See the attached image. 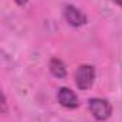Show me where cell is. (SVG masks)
<instances>
[{
    "label": "cell",
    "mask_w": 122,
    "mask_h": 122,
    "mask_svg": "<svg viewBox=\"0 0 122 122\" xmlns=\"http://www.w3.org/2000/svg\"><path fill=\"white\" fill-rule=\"evenodd\" d=\"M95 79H96V71L92 65H88V63L78 66L75 71V75H73L75 85L79 91L91 89L95 83Z\"/></svg>",
    "instance_id": "6da1fadb"
},
{
    "label": "cell",
    "mask_w": 122,
    "mask_h": 122,
    "mask_svg": "<svg viewBox=\"0 0 122 122\" xmlns=\"http://www.w3.org/2000/svg\"><path fill=\"white\" fill-rule=\"evenodd\" d=\"M88 108H89L92 116L99 122L108 121L112 115V105L105 98H98V96L91 98L88 101Z\"/></svg>",
    "instance_id": "7a4b0ae2"
},
{
    "label": "cell",
    "mask_w": 122,
    "mask_h": 122,
    "mask_svg": "<svg viewBox=\"0 0 122 122\" xmlns=\"http://www.w3.org/2000/svg\"><path fill=\"white\" fill-rule=\"evenodd\" d=\"M63 17L66 23L72 27H82L88 23V16L79 7L71 3L63 5Z\"/></svg>",
    "instance_id": "3957f363"
},
{
    "label": "cell",
    "mask_w": 122,
    "mask_h": 122,
    "mask_svg": "<svg viewBox=\"0 0 122 122\" xmlns=\"http://www.w3.org/2000/svg\"><path fill=\"white\" fill-rule=\"evenodd\" d=\"M57 102L60 106H63L66 109H76L81 105L76 92H73L68 86H62L57 89Z\"/></svg>",
    "instance_id": "277c9868"
},
{
    "label": "cell",
    "mask_w": 122,
    "mask_h": 122,
    "mask_svg": "<svg viewBox=\"0 0 122 122\" xmlns=\"http://www.w3.org/2000/svg\"><path fill=\"white\" fill-rule=\"evenodd\" d=\"M49 72L52 73V76H55L57 79H63L68 75V69H66L65 62L59 57H52L49 60Z\"/></svg>",
    "instance_id": "5b68a950"
},
{
    "label": "cell",
    "mask_w": 122,
    "mask_h": 122,
    "mask_svg": "<svg viewBox=\"0 0 122 122\" xmlns=\"http://www.w3.org/2000/svg\"><path fill=\"white\" fill-rule=\"evenodd\" d=\"M2 113L7 115V99H6V93L2 92Z\"/></svg>",
    "instance_id": "8992f818"
}]
</instances>
